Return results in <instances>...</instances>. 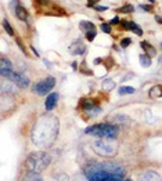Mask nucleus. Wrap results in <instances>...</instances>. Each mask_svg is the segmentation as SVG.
<instances>
[{"label":"nucleus","instance_id":"1","mask_svg":"<svg viewBox=\"0 0 162 181\" xmlns=\"http://www.w3.org/2000/svg\"><path fill=\"white\" fill-rule=\"evenodd\" d=\"M85 176L90 181H120L125 170L118 163H90L85 167Z\"/></svg>","mask_w":162,"mask_h":181},{"label":"nucleus","instance_id":"2","mask_svg":"<svg viewBox=\"0 0 162 181\" xmlns=\"http://www.w3.org/2000/svg\"><path fill=\"white\" fill-rule=\"evenodd\" d=\"M86 134L90 136H97L100 138H116L119 129L115 124H110V123H100V124H93V126L87 127L85 130Z\"/></svg>","mask_w":162,"mask_h":181},{"label":"nucleus","instance_id":"3","mask_svg":"<svg viewBox=\"0 0 162 181\" xmlns=\"http://www.w3.org/2000/svg\"><path fill=\"white\" fill-rule=\"evenodd\" d=\"M51 162L50 155H47L45 152H37V153H31L28 156L25 162V166L29 171H35V173H40L42 170H45L47 166Z\"/></svg>","mask_w":162,"mask_h":181},{"label":"nucleus","instance_id":"4","mask_svg":"<svg viewBox=\"0 0 162 181\" xmlns=\"http://www.w3.org/2000/svg\"><path fill=\"white\" fill-rule=\"evenodd\" d=\"M107 138L99 140L93 144V148L100 156H114L118 152V147L116 144H111L110 141H105Z\"/></svg>","mask_w":162,"mask_h":181},{"label":"nucleus","instance_id":"5","mask_svg":"<svg viewBox=\"0 0 162 181\" xmlns=\"http://www.w3.org/2000/svg\"><path fill=\"white\" fill-rule=\"evenodd\" d=\"M54 86H55V79L53 76H47L45 80H40L39 83H36L33 86V88H32V91L39 94V96H45L49 91H51V88Z\"/></svg>","mask_w":162,"mask_h":181},{"label":"nucleus","instance_id":"6","mask_svg":"<svg viewBox=\"0 0 162 181\" xmlns=\"http://www.w3.org/2000/svg\"><path fill=\"white\" fill-rule=\"evenodd\" d=\"M81 106H82V109H83L85 112H87L89 116H96V115H99L100 112H101V108H100V106L90 98H83L82 100Z\"/></svg>","mask_w":162,"mask_h":181},{"label":"nucleus","instance_id":"7","mask_svg":"<svg viewBox=\"0 0 162 181\" xmlns=\"http://www.w3.org/2000/svg\"><path fill=\"white\" fill-rule=\"evenodd\" d=\"M0 75L3 78H10L13 75V64L10 60H7L6 57L0 58Z\"/></svg>","mask_w":162,"mask_h":181},{"label":"nucleus","instance_id":"8","mask_svg":"<svg viewBox=\"0 0 162 181\" xmlns=\"http://www.w3.org/2000/svg\"><path fill=\"white\" fill-rule=\"evenodd\" d=\"M8 79L13 80L17 86H18V87H21V88H26L29 86V79L26 78L25 75L20 73V72H13V75H11Z\"/></svg>","mask_w":162,"mask_h":181},{"label":"nucleus","instance_id":"9","mask_svg":"<svg viewBox=\"0 0 162 181\" xmlns=\"http://www.w3.org/2000/svg\"><path fill=\"white\" fill-rule=\"evenodd\" d=\"M120 24H122V26L125 29H128V31H133L137 36H141V35H143V29H141L139 25H136L134 22H132V21H125L123 19V21H120Z\"/></svg>","mask_w":162,"mask_h":181},{"label":"nucleus","instance_id":"10","mask_svg":"<svg viewBox=\"0 0 162 181\" xmlns=\"http://www.w3.org/2000/svg\"><path fill=\"white\" fill-rule=\"evenodd\" d=\"M58 102V94L57 93H51L49 97H47L46 102H45V106L47 111H51V109L55 108V105H57Z\"/></svg>","mask_w":162,"mask_h":181},{"label":"nucleus","instance_id":"11","mask_svg":"<svg viewBox=\"0 0 162 181\" xmlns=\"http://www.w3.org/2000/svg\"><path fill=\"white\" fill-rule=\"evenodd\" d=\"M140 46H141V49L144 50V53H146L147 55H150V57H154V55H157V50H155L154 46H151L148 41H141Z\"/></svg>","mask_w":162,"mask_h":181},{"label":"nucleus","instance_id":"12","mask_svg":"<svg viewBox=\"0 0 162 181\" xmlns=\"http://www.w3.org/2000/svg\"><path fill=\"white\" fill-rule=\"evenodd\" d=\"M14 14L17 15V18L21 19V21H26V19H28V11H26L21 4H18L15 8H14Z\"/></svg>","mask_w":162,"mask_h":181},{"label":"nucleus","instance_id":"13","mask_svg":"<svg viewBox=\"0 0 162 181\" xmlns=\"http://www.w3.org/2000/svg\"><path fill=\"white\" fill-rule=\"evenodd\" d=\"M79 28L82 29V31L85 32V33H87V32H92V31H96V26L93 25L92 22H89V21H83V22L79 24Z\"/></svg>","mask_w":162,"mask_h":181},{"label":"nucleus","instance_id":"14","mask_svg":"<svg viewBox=\"0 0 162 181\" xmlns=\"http://www.w3.org/2000/svg\"><path fill=\"white\" fill-rule=\"evenodd\" d=\"M148 94L151 98H160V97H162V87L161 86H154Z\"/></svg>","mask_w":162,"mask_h":181},{"label":"nucleus","instance_id":"15","mask_svg":"<svg viewBox=\"0 0 162 181\" xmlns=\"http://www.w3.org/2000/svg\"><path fill=\"white\" fill-rule=\"evenodd\" d=\"M85 50H86V47H85V44H82L81 41H78V43H75V46L71 47V51L75 53V54H83Z\"/></svg>","mask_w":162,"mask_h":181},{"label":"nucleus","instance_id":"16","mask_svg":"<svg viewBox=\"0 0 162 181\" xmlns=\"http://www.w3.org/2000/svg\"><path fill=\"white\" fill-rule=\"evenodd\" d=\"M139 61H140V64L143 65L144 68L151 67V57H150V55H147V54H141V55H140V58H139Z\"/></svg>","mask_w":162,"mask_h":181},{"label":"nucleus","instance_id":"17","mask_svg":"<svg viewBox=\"0 0 162 181\" xmlns=\"http://www.w3.org/2000/svg\"><path fill=\"white\" fill-rule=\"evenodd\" d=\"M134 87H132V86H122V87L118 90V93H119V96H125V94H133L134 93Z\"/></svg>","mask_w":162,"mask_h":181},{"label":"nucleus","instance_id":"18","mask_svg":"<svg viewBox=\"0 0 162 181\" xmlns=\"http://www.w3.org/2000/svg\"><path fill=\"white\" fill-rule=\"evenodd\" d=\"M143 180H161L160 174L154 173V171H147L143 174Z\"/></svg>","mask_w":162,"mask_h":181},{"label":"nucleus","instance_id":"19","mask_svg":"<svg viewBox=\"0 0 162 181\" xmlns=\"http://www.w3.org/2000/svg\"><path fill=\"white\" fill-rule=\"evenodd\" d=\"M103 88H104V90H107V91H111L112 88H115V82L107 79V80L103 82Z\"/></svg>","mask_w":162,"mask_h":181},{"label":"nucleus","instance_id":"20","mask_svg":"<svg viewBox=\"0 0 162 181\" xmlns=\"http://www.w3.org/2000/svg\"><path fill=\"white\" fill-rule=\"evenodd\" d=\"M24 180H37V181H42V177L39 176V173H35V171H29V173L26 174L25 177H24Z\"/></svg>","mask_w":162,"mask_h":181},{"label":"nucleus","instance_id":"21","mask_svg":"<svg viewBox=\"0 0 162 181\" xmlns=\"http://www.w3.org/2000/svg\"><path fill=\"white\" fill-rule=\"evenodd\" d=\"M133 6L132 4H126V6H122L120 8H118V11L119 13H123V14H129V13H133Z\"/></svg>","mask_w":162,"mask_h":181},{"label":"nucleus","instance_id":"22","mask_svg":"<svg viewBox=\"0 0 162 181\" xmlns=\"http://www.w3.org/2000/svg\"><path fill=\"white\" fill-rule=\"evenodd\" d=\"M3 28L6 29V32H7L10 36H13V35H14V29L11 28V25H10V24H8L6 19H3Z\"/></svg>","mask_w":162,"mask_h":181},{"label":"nucleus","instance_id":"23","mask_svg":"<svg viewBox=\"0 0 162 181\" xmlns=\"http://www.w3.org/2000/svg\"><path fill=\"white\" fill-rule=\"evenodd\" d=\"M100 28H101V31L104 32V33H111V25L110 24H101Z\"/></svg>","mask_w":162,"mask_h":181},{"label":"nucleus","instance_id":"24","mask_svg":"<svg viewBox=\"0 0 162 181\" xmlns=\"http://www.w3.org/2000/svg\"><path fill=\"white\" fill-rule=\"evenodd\" d=\"M129 44H132V39H129V37H125V39L120 40V47H123V49H126Z\"/></svg>","mask_w":162,"mask_h":181},{"label":"nucleus","instance_id":"25","mask_svg":"<svg viewBox=\"0 0 162 181\" xmlns=\"http://www.w3.org/2000/svg\"><path fill=\"white\" fill-rule=\"evenodd\" d=\"M96 35H97V32L96 31H92V32H87V33H85V36H86V39L89 40V41H92V40H94Z\"/></svg>","mask_w":162,"mask_h":181},{"label":"nucleus","instance_id":"26","mask_svg":"<svg viewBox=\"0 0 162 181\" xmlns=\"http://www.w3.org/2000/svg\"><path fill=\"white\" fill-rule=\"evenodd\" d=\"M17 43H18V47H20V49H21V50H22V53H24V54H25V55H26V50H25V47H24L22 41H21V40H17Z\"/></svg>","mask_w":162,"mask_h":181},{"label":"nucleus","instance_id":"27","mask_svg":"<svg viewBox=\"0 0 162 181\" xmlns=\"http://www.w3.org/2000/svg\"><path fill=\"white\" fill-rule=\"evenodd\" d=\"M116 24H119V18H118V17H114V18L110 21V25H116Z\"/></svg>","mask_w":162,"mask_h":181},{"label":"nucleus","instance_id":"28","mask_svg":"<svg viewBox=\"0 0 162 181\" xmlns=\"http://www.w3.org/2000/svg\"><path fill=\"white\" fill-rule=\"evenodd\" d=\"M140 7H141V8H143V10L148 11V13H150V11H151V10H152V8H151V6H143V4H141V6H140Z\"/></svg>","mask_w":162,"mask_h":181},{"label":"nucleus","instance_id":"29","mask_svg":"<svg viewBox=\"0 0 162 181\" xmlns=\"http://www.w3.org/2000/svg\"><path fill=\"white\" fill-rule=\"evenodd\" d=\"M94 8H96L97 11H105V10H107V7H103V6H96Z\"/></svg>","mask_w":162,"mask_h":181},{"label":"nucleus","instance_id":"30","mask_svg":"<svg viewBox=\"0 0 162 181\" xmlns=\"http://www.w3.org/2000/svg\"><path fill=\"white\" fill-rule=\"evenodd\" d=\"M72 69H73V71L78 69V64H76V62H73V64H72Z\"/></svg>","mask_w":162,"mask_h":181},{"label":"nucleus","instance_id":"31","mask_svg":"<svg viewBox=\"0 0 162 181\" xmlns=\"http://www.w3.org/2000/svg\"><path fill=\"white\" fill-rule=\"evenodd\" d=\"M99 2V0H89V6H93L94 3H97Z\"/></svg>","mask_w":162,"mask_h":181},{"label":"nucleus","instance_id":"32","mask_svg":"<svg viewBox=\"0 0 162 181\" xmlns=\"http://www.w3.org/2000/svg\"><path fill=\"white\" fill-rule=\"evenodd\" d=\"M157 21H158L160 24H162V17H157Z\"/></svg>","mask_w":162,"mask_h":181},{"label":"nucleus","instance_id":"33","mask_svg":"<svg viewBox=\"0 0 162 181\" xmlns=\"http://www.w3.org/2000/svg\"><path fill=\"white\" fill-rule=\"evenodd\" d=\"M161 47H162V44H161Z\"/></svg>","mask_w":162,"mask_h":181}]
</instances>
